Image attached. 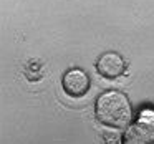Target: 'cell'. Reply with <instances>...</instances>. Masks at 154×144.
I'll list each match as a JSON object with an SVG mask.
<instances>
[{
	"label": "cell",
	"mask_w": 154,
	"mask_h": 144,
	"mask_svg": "<svg viewBox=\"0 0 154 144\" xmlns=\"http://www.w3.org/2000/svg\"><path fill=\"white\" fill-rule=\"evenodd\" d=\"M96 118L109 127H124L131 121V106L119 91H108L96 101Z\"/></svg>",
	"instance_id": "1"
},
{
	"label": "cell",
	"mask_w": 154,
	"mask_h": 144,
	"mask_svg": "<svg viewBox=\"0 0 154 144\" xmlns=\"http://www.w3.org/2000/svg\"><path fill=\"white\" fill-rule=\"evenodd\" d=\"M63 88L70 96H83L90 90V78L83 70H70L63 78Z\"/></svg>",
	"instance_id": "4"
},
{
	"label": "cell",
	"mask_w": 154,
	"mask_h": 144,
	"mask_svg": "<svg viewBox=\"0 0 154 144\" xmlns=\"http://www.w3.org/2000/svg\"><path fill=\"white\" fill-rule=\"evenodd\" d=\"M104 141H106V144H118V137L116 136H109V134L104 136Z\"/></svg>",
	"instance_id": "5"
},
{
	"label": "cell",
	"mask_w": 154,
	"mask_h": 144,
	"mask_svg": "<svg viewBox=\"0 0 154 144\" xmlns=\"http://www.w3.org/2000/svg\"><path fill=\"white\" fill-rule=\"evenodd\" d=\"M96 68L100 71V75H103L104 78L114 80V78H119L124 73L126 63H124V60L118 53L109 51V53H104L100 57V60L96 63Z\"/></svg>",
	"instance_id": "3"
},
{
	"label": "cell",
	"mask_w": 154,
	"mask_h": 144,
	"mask_svg": "<svg viewBox=\"0 0 154 144\" xmlns=\"http://www.w3.org/2000/svg\"><path fill=\"white\" fill-rule=\"evenodd\" d=\"M126 144H154V111L146 109L126 133Z\"/></svg>",
	"instance_id": "2"
}]
</instances>
